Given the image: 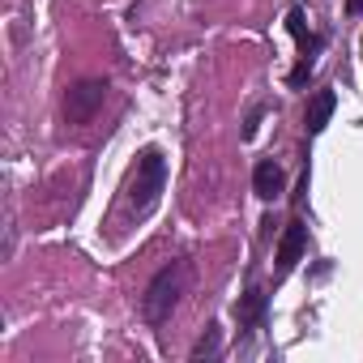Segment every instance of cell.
<instances>
[{
	"mask_svg": "<svg viewBox=\"0 0 363 363\" xmlns=\"http://www.w3.org/2000/svg\"><path fill=\"white\" fill-rule=\"evenodd\" d=\"M162 184H167V158H162L158 145H150V150H141V158H137V167H133V175H128L124 214H128V218H145V214L158 206Z\"/></svg>",
	"mask_w": 363,
	"mask_h": 363,
	"instance_id": "6da1fadb",
	"label": "cell"
},
{
	"mask_svg": "<svg viewBox=\"0 0 363 363\" xmlns=\"http://www.w3.org/2000/svg\"><path fill=\"white\" fill-rule=\"evenodd\" d=\"M184 282H189V265H167V269H158L154 274V282L145 286V295H141V316L150 320V325H162L171 312H175V303H179V295H184Z\"/></svg>",
	"mask_w": 363,
	"mask_h": 363,
	"instance_id": "7a4b0ae2",
	"label": "cell"
},
{
	"mask_svg": "<svg viewBox=\"0 0 363 363\" xmlns=\"http://www.w3.org/2000/svg\"><path fill=\"white\" fill-rule=\"evenodd\" d=\"M103 99H107V82H77L65 99V120L69 124H90L94 111L103 107Z\"/></svg>",
	"mask_w": 363,
	"mask_h": 363,
	"instance_id": "3957f363",
	"label": "cell"
},
{
	"mask_svg": "<svg viewBox=\"0 0 363 363\" xmlns=\"http://www.w3.org/2000/svg\"><path fill=\"white\" fill-rule=\"evenodd\" d=\"M303 248H308V227H303V223H291V227L282 231V240H278V278H286V274L299 265Z\"/></svg>",
	"mask_w": 363,
	"mask_h": 363,
	"instance_id": "277c9868",
	"label": "cell"
},
{
	"mask_svg": "<svg viewBox=\"0 0 363 363\" xmlns=\"http://www.w3.org/2000/svg\"><path fill=\"white\" fill-rule=\"evenodd\" d=\"M252 193H257L261 201H274V197L282 193V167H278L274 158H261V162H257V171H252Z\"/></svg>",
	"mask_w": 363,
	"mask_h": 363,
	"instance_id": "5b68a950",
	"label": "cell"
},
{
	"mask_svg": "<svg viewBox=\"0 0 363 363\" xmlns=\"http://www.w3.org/2000/svg\"><path fill=\"white\" fill-rule=\"evenodd\" d=\"M333 107H337V99H333V90H320L312 103H308V116H303V128H308V137H316L325 124H329V116H333Z\"/></svg>",
	"mask_w": 363,
	"mask_h": 363,
	"instance_id": "8992f818",
	"label": "cell"
},
{
	"mask_svg": "<svg viewBox=\"0 0 363 363\" xmlns=\"http://www.w3.org/2000/svg\"><path fill=\"white\" fill-rule=\"evenodd\" d=\"M286 30H291V39H295V43H299V48H303V56H308V52H316V48H320V39H316V35H312V30H308V22H303V9H299V5H295V9H291V13H286Z\"/></svg>",
	"mask_w": 363,
	"mask_h": 363,
	"instance_id": "52a82bcc",
	"label": "cell"
},
{
	"mask_svg": "<svg viewBox=\"0 0 363 363\" xmlns=\"http://www.w3.org/2000/svg\"><path fill=\"white\" fill-rule=\"evenodd\" d=\"M235 316H240V325H257V320L265 316V295H261V291H248V295L240 299Z\"/></svg>",
	"mask_w": 363,
	"mask_h": 363,
	"instance_id": "ba28073f",
	"label": "cell"
},
{
	"mask_svg": "<svg viewBox=\"0 0 363 363\" xmlns=\"http://www.w3.org/2000/svg\"><path fill=\"white\" fill-rule=\"evenodd\" d=\"M218 342H223V333H218V325H210V329H206V337L193 346V359H206V354H214V350H218Z\"/></svg>",
	"mask_w": 363,
	"mask_h": 363,
	"instance_id": "9c48e42d",
	"label": "cell"
},
{
	"mask_svg": "<svg viewBox=\"0 0 363 363\" xmlns=\"http://www.w3.org/2000/svg\"><path fill=\"white\" fill-rule=\"evenodd\" d=\"M308 77H312V56H303V60L291 69V86H303Z\"/></svg>",
	"mask_w": 363,
	"mask_h": 363,
	"instance_id": "30bf717a",
	"label": "cell"
},
{
	"mask_svg": "<svg viewBox=\"0 0 363 363\" xmlns=\"http://www.w3.org/2000/svg\"><path fill=\"white\" fill-rule=\"evenodd\" d=\"M346 9L350 13H363V0H346Z\"/></svg>",
	"mask_w": 363,
	"mask_h": 363,
	"instance_id": "8fae6325",
	"label": "cell"
}]
</instances>
